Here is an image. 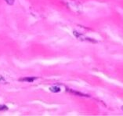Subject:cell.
<instances>
[{
    "mask_svg": "<svg viewBox=\"0 0 123 116\" xmlns=\"http://www.w3.org/2000/svg\"><path fill=\"white\" fill-rule=\"evenodd\" d=\"M37 79V78L35 77H25V78H21V79H19V81L21 82H31L35 81Z\"/></svg>",
    "mask_w": 123,
    "mask_h": 116,
    "instance_id": "1",
    "label": "cell"
},
{
    "mask_svg": "<svg viewBox=\"0 0 123 116\" xmlns=\"http://www.w3.org/2000/svg\"><path fill=\"white\" fill-rule=\"evenodd\" d=\"M49 90L53 93H58V92L61 91V89L57 86H53V87L49 88Z\"/></svg>",
    "mask_w": 123,
    "mask_h": 116,
    "instance_id": "2",
    "label": "cell"
},
{
    "mask_svg": "<svg viewBox=\"0 0 123 116\" xmlns=\"http://www.w3.org/2000/svg\"><path fill=\"white\" fill-rule=\"evenodd\" d=\"M5 2H6L7 4H9V5H13L14 3V0H5Z\"/></svg>",
    "mask_w": 123,
    "mask_h": 116,
    "instance_id": "3",
    "label": "cell"
},
{
    "mask_svg": "<svg viewBox=\"0 0 123 116\" xmlns=\"http://www.w3.org/2000/svg\"><path fill=\"white\" fill-rule=\"evenodd\" d=\"M8 107L5 105H0V111H6Z\"/></svg>",
    "mask_w": 123,
    "mask_h": 116,
    "instance_id": "4",
    "label": "cell"
},
{
    "mask_svg": "<svg viewBox=\"0 0 123 116\" xmlns=\"http://www.w3.org/2000/svg\"><path fill=\"white\" fill-rule=\"evenodd\" d=\"M6 79H5L2 76H1V75H0V83H6Z\"/></svg>",
    "mask_w": 123,
    "mask_h": 116,
    "instance_id": "5",
    "label": "cell"
},
{
    "mask_svg": "<svg viewBox=\"0 0 123 116\" xmlns=\"http://www.w3.org/2000/svg\"><path fill=\"white\" fill-rule=\"evenodd\" d=\"M122 110H123V107H122Z\"/></svg>",
    "mask_w": 123,
    "mask_h": 116,
    "instance_id": "6",
    "label": "cell"
}]
</instances>
